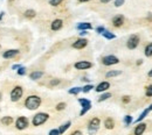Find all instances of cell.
Listing matches in <instances>:
<instances>
[{"mask_svg":"<svg viewBox=\"0 0 152 135\" xmlns=\"http://www.w3.org/2000/svg\"><path fill=\"white\" fill-rule=\"evenodd\" d=\"M62 26H63V21L60 20V19H56L52 22L50 28H52V31H58V29L62 28Z\"/></svg>","mask_w":152,"mask_h":135,"instance_id":"8fae6325","label":"cell"},{"mask_svg":"<svg viewBox=\"0 0 152 135\" xmlns=\"http://www.w3.org/2000/svg\"><path fill=\"white\" fill-rule=\"evenodd\" d=\"M138 44H139V36L138 35H131L128 40V43H127L129 49H136Z\"/></svg>","mask_w":152,"mask_h":135,"instance_id":"8992f818","label":"cell"},{"mask_svg":"<svg viewBox=\"0 0 152 135\" xmlns=\"http://www.w3.org/2000/svg\"><path fill=\"white\" fill-rule=\"evenodd\" d=\"M119 62V60L116 57V56H113V55H109V56H105V57H103L102 58V63L104 64V65H113V64H117Z\"/></svg>","mask_w":152,"mask_h":135,"instance_id":"52a82bcc","label":"cell"},{"mask_svg":"<svg viewBox=\"0 0 152 135\" xmlns=\"http://www.w3.org/2000/svg\"><path fill=\"white\" fill-rule=\"evenodd\" d=\"M78 102L82 105V111L80 112V115H84L91 109V101L88 100V99H85V98H80Z\"/></svg>","mask_w":152,"mask_h":135,"instance_id":"277c9868","label":"cell"},{"mask_svg":"<svg viewBox=\"0 0 152 135\" xmlns=\"http://www.w3.org/2000/svg\"><path fill=\"white\" fill-rule=\"evenodd\" d=\"M0 100H1V93H0Z\"/></svg>","mask_w":152,"mask_h":135,"instance_id":"bcb514c9","label":"cell"},{"mask_svg":"<svg viewBox=\"0 0 152 135\" xmlns=\"http://www.w3.org/2000/svg\"><path fill=\"white\" fill-rule=\"evenodd\" d=\"M123 23H124V16L123 15H116L112 19V24L115 27H120Z\"/></svg>","mask_w":152,"mask_h":135,"instance_id":"7c38bea8","label":"cell"},{"mask_svg":"<svg viewBox=\"0 0 152 135\" xmlns=\"http://www.w3.org/2000/svg\"><path fill=\"white\" fill-rule=\"evenodd\" d=\"M109 1H111V0H101V3H103V4H108Z\"/></svg>","mask_w":152,"mask_h":135,"instance_id":"b9f144b4","label":"cell"},{"mask_svg":"<svg viewBox=\"0 0 152 135\" xmlns=\"http://www.w3.org/2000/svg\"><path fill=\"white\" fill-rule=\"evenodd\" d=\"M146 97H152V85H149L146 89Z\"/></svg>","mask_w":152,"mask_h":135,"instance_id":"d6a6232c","label":"cell"},{"mask_svg":"<svg viewBox=\"0 0 152 135\" xmlns=\"http://www.w3.org/2000/svg\"><path fill=\"white\" fill-rule=\"evenodd\" d=\"M76 28L78 31H89V29L93 28V26H91V23H89V22H81L77 24Z\"/></svg>","mask_w":152,"mask_h":135,"instance_id":"e0dca14e","label":"cell"},{"mask_svg":"<svg viewBox=\"0 0 152 135\" xmlns=\"http://www.w3.org/2000/svg\"><path fill=\"white\" fill-rule=\"evenodd\" d=\"M124 4V0H115V6L116 7H120Z\"/></svg>","mask_w":152,"mask_h":135,"instance_id":"836d02e7","label":"cell"},{"mask_svg":"<svg viewBox=\"0 0 152 135\" xmlns=\"http://www.w3.org/2000/svg\"><path fill=\"white\" fill-rule=\"evenodd\" d=\"M25 16L28 18V19L34 18V16H35V11H33V9H27V11L25 12Z\"/></svg>","mask_w":152,"mask_h":135,"instance_id":"d4e9b609","label":"cell"},{"mask_svg":"<svg viewBox=\"0 0 152 135\" xmlns=\"http://www.w3.org/2000/svg\"><path fill=\"white\" fill-rule=\"evenodd\" d=\"M145 56H146V57H151V56H152V42L149 43V44L145 47Z\"/></svg>","mask_w":152,"mask_h":135,"instance_id":"44dd1931","label":"cell"},{"mask_svg":"<svg viewBox=\"0 0 152 135\" xmlns=\"http://www.w3.org/2000/svg\"><path fill=\"white\" fill-rule=\"evenodd\" d=\"M22 93H23V90L21 86H15L12 92H11V100L12 101H18L20 100V98L22 97Z\"/></svg>","mask_w":152,"mask_h":135,"instance_id":"5b68a950","label":"cell"},{"mask_svg":"<svg viewBox=\"0 0 152 135\" xmlns=\"http://www.w3.org/2000/svg\"><path fill=\"white\" fill-rule=\"evenodd\" d=\"M100 123H101V121H100L98 118L91 119V121L89 122V126H88V132H89L90 135H94V134L98 130V128H100Z\"/></svg>","mask_w":152,"mask_h":135,"instance_id":"3957f363","label":"cell"},{"mask_svg":"<svg viewBox=\"0 0 152 135\" xmlns=\"http://www.w3.org/2000/svg\"><path fill=\"white\" fill-rule=\"evenodd\" d=\"M109 88H110V83H109V82H102V83H100V84L97 85V88H96L95 90H96V92H104V91H107Z\"/></svg>","mask_w":152,"mask_h":135,"instance_id":"5bb4252c","label":"cell"},{"mask_svg":"<svg viewBox=\"0 0 152 135\" xmlns=\"http://www.w3.org/2000/svg\"><path fill=\"white\" fill-rule=\"evenodd\" d=\"M145 129H146V125L143 122H139V125L136 126V128H135V135H143Z\"/></svg>","mask_w":152,"mask_h":135,"instance_id":"2e32d148","label":"cell"},{"mask_svg":"<svg viewBox=\"0 0 152 135\" xmlns=\"http://www.w3.org/2000/svg\"><path fill=\"white\" fill-rule=\"evenodd\" d=\"M80 35H81V36H84V35H87V32H85V31H82V32L80 33Z\"/></svg>","mask_w":152,"mask_h":135,"instance_id":"60d3db41","label":"cell"},{"mask_svg":"<svg viewBox=\"0 0 152 135\" xmlns=\"http://www.w3.org/2000/svg\"><path fill=\"white\" fill-rule=\"evenodd\" d=\"M151 111H152V104H151V105H150V106L147 107L146 110H144V111H143V113H142V114H140V115L138 117V119L136 120V122H137V123H139V122H140L142 120H144V119H145V118H146V117L149 115V113H150Z\"/></svg>","mask_w":152,"mask_h":135,"instance_id":"4fadbf2b","label":"cell"},{"mask_svg":"<svg viewBox=\"0 0 152 135\" xmlns=\"http://www.w3.org/2000/svg\"><path fill=\"white\" fill-rule=\"evenodd\" d=\"M61 3H62V0H49V5L52 6H58Z\"/></svg>","mask_w":152,"mask_h":135,"instance_id":"4dcf8cb0","label":"cell"},{"mask_svg":"<svg viewBox=\"0 0 152 135\" xmlns=\"http://www.w3.org/2000/svg\"><path fill=\"white\" fill-rule=\"evenodd\" d=\"M129 101H130V97H129V96H124V97H123V102L127 104V102H129Z\"/></svg>","mask_w":152,"mask_h":135,"instance_id":"74e56055","label":"cell"},{"mask_svg":"<svg viewBox=\"0 0 152 135\" xmlns=\"http://www.w3.org/2000/svg\"><path fill=\"white\" fill-rule=\"evenodd\" d=\"M120 73H122L120 71H117V70H112V71H109V72H107L105 77H107V78H110V77H116V76H119Z\"/></svg>","mask_w":152,"mask_h":135,"instance_id":"cb8c5ba5","label":"cell"},{"mask_svg":"<svg viewBox=\"0 0 152 135\" xmlns=\"http://www.w3.org/2000/svg\"><path fill=\"white\" fill-rule=\"evenodd\" d=\"M40 105H41V98L39 96H29L25 101V106L28 110H36L40 107Z\"/></svg>","mask_w":152,"mask_h":135,"instance_id":"6da1fadb","label":"cell"},{"mask_svg":"<svg viewBox=\"0 0 152 135\" xmlns=\"http://www.w3.org/2000/svg\"><path fill=\"white\" fill-rule=\"evenodd\" d=\"M25 73H26V68L20 66V68L18 69V75H19V76H23Z\"/></svg>","mask_w":152,"mask_h":135,"instance_id":"1f68e13d","label":"cell"},{"mask_svg":"<svg viewBox=\"0 0 152 135\" xmlns=\"http://www.w3.org/2000/svg\"><path fill=\"white\" fill-rule=\"evenodd\" d=\"M149 77H152V70L149 71Z\"/></svg>","mask_w":152,"mask_h":135,"instance_id":"f6af8a7d","label":"cell"},{"mask_svg":"<svg viewBox=\"0 0 152 135\" xmlns=\"http://www.w3.org/2000/svg\"><path fill=\"white\" fill-rule=\"evenodd\" d=\"M102 35H103L105 39H108V40H113V39L116 37L115 34H112V33H110V32H108V31H104V32L102 33Z\"/></svg>","mask_w":152,"mask_h":135,"instance_id":"603a6c76","label":"cell"},{"mask_svg":"<svg viewBox=\"0 0 152 135\" xmlns=\"http://www.w3.org/2000/svg\"><path fill=\"white\" fill-rule=\"evenodd\" d=\"M66 102H60V104H57L56 105V110L57 111H62V110H65L66 109Z\"/></svg>","mask_w":152,"mask_h":135,"instance_id":"f1b7e54d","label":"cell"},{"mask_svg":"<svg viewBox=\"0 0 152 135\" xmlns=\"http://www.w3.org/2000/svg\"><path fill=\"white\" fill-rule=\"evenodd\" d=\"M27 126H28V120H27V118L20 117V118L17 119V121H15V127H17L19 130H22V129L27 128Z\"/></svg>","mask_w":152,"mask_h":135,"instance_id":"ba28073f","label":"cell"},{"mask_svg":"<svg viewBox=\"0 0 152 135\" xmlns=\"http://www.w3.org/2000/svg\"><path fill=\"white\" fill-rule=\"evenodd\" d=\"M91 66H93V64L88 61H80V62L75 63V69H77V70H85V69H89Z\"/></svg>","mask_w":152,"mask_h":135,"instance_id":"9c48e42d","label":"cell"},{"mask_svg":"<svg viewBox=\"0 0 152 135\" xmlns=\"http://www.w3.org/2000/svg\"><path fill=\"white\" fill-rule=\"evenodd\" d=\"M4 14H5V13H4V12H1V13H0V20H1V18H3V16H4Z\"/></svg>","mask_w":152,"mask_h":135,"instance_id":"7bdbcfd3","label":"cell"},{"mask_svg":"<svg viewBox=\"0 0 152 135\" xmlns=\"http://www.w3.org/2000/svg\"><path fill=\"white\" fill-rule=\"evenodd\" d=\"M109 98H111V93L107 92V93H103V94L98 98V101L101 102V101H104V100H107V99H109Z\"/></svg>","mask_w":152,"mask_h":135,"instance_id":"4316f807","label":"cell"},{"mask_svg":"<svg viewBox=\"0 0 152 135\" xmlns=\"http://www.w3.org/2000/svg\"><path fill=\"white\" fill-rule=\"evenodd\" d=\"M72 135H83V134H82V133H81L80 130H75V132H74V133H73Z\"/></svg>","mask_w":152,"mask_h":135,"instance_id":"f35d334b","label":"cell"},{"mask_svg":"<svg viewBox=\"0 0 152 135\" xmlns=\"http://www.w3.org/2000/svg\"><path fill=\"white\" fill-rule=\"evenodd\" d=\"M18 54H19V50H17V49H11V50L5 51L3 56H4V58H12V57L17 56Z\"/></svg>","mask_w":152,"mask_h":135,"instance_id":"9a60e30c","label":"cell"},{"mask_svg":"<svg viewBox=\"0 0 152 135\" xmlns=\"http://www.w3.org/2000/svg\"><path fill=\"white\" fill-rule=\"evenodd\" d=\"M104 126H105V128L107 129H112L113 128V126H115V122H113V120L112 119H107L105 121H104Z\"/></svg>","mask_w":152,"mask_h":135,"instance_id":"ffe728a7","label":"cell"},{"mask_svg":"<svg viewBox=\"0 0 152 135\" xmlns=\"http://www.w3.org/2000/svg\"><path fill=\"white\" fill-rule=\"evenodd\" d=\"M91 89H94V86L91 85V84H88V85H85L84 88H82V92H84V93H88Z\"/></svg>","mask_w":152,"mask_h":135,"instance_id":"f546056e","label":"cell"},{"mask_svg":"<svg viewBox=\"0 0 152 135\" xmlns=\"http://www.w3.org/2000/svg\"><path fill=\"white\" fill-rule=\"evenodd\" d=\"M96 31H97L98 34H102V33L105 31V28H104V27H97V29H96Z\"/></svg>","mask_w":152,"mask_h":135,"instance_id":"8d00e7d4","label":"cell"},{"mask_svg":"<svg viewBox=\"0 0 152 135\" xmlns=\"http://www.w3.org/2000/svg\"><path fill=\"white\" fill-rule=\"evenodd\" d=\"M48 118H49V115L47 114V113H38V114H35L34 117H33V120H32V122H33V126H41L42 123H45L47 120H48Z\"/></svg>","mask_w":152,"mask_h":135,"instance_id":"7a4b0ae2","label":"cell"},{"mask_svg":"<svg viewBox=\"0 0 152 135\" xmlns=\"http://www.w3.org/2000/svg\"><path fill=\"white\" fill-rule=\"evenodd\" d=\"M68 92H69V94H78L80 92H82V88H73Z\"/></svg>","mask_w":152,"mask_h":135,"instance_id":"484cf974","label":"cell"},{"mask_svg":"<svg viewBox=\"0 0 152 135\" xmlns=\"http://www.w3.org/2000/svg\"><path fill=\"white\" fill-rule=\"evenodd\" d=\"M49 135H60L58 129H52V130L49 132Z\"/></svg>","mask_w":152,"mask_h":135,"instance_id":"d590c367","label":"cell"},{"mask_svg":"<svg viewBox=\"0 0 152 135\" xmlns=\"http://www.w3.org/2000/svg\"><path fill=\"white\" fill-rule=\"evenodd\" d=\"M12 122H13V118L12 117H4L1 119V123L5 125V126H10Z\"/></svg>","mask_w":152,"mask_h":135,"instance_id":"7402d4cb","label":"cell"},{"mask_svg":"<svg viewBox=\"0 0 152 135\" xmlns=\"http://www.w3.org/2000/svg\"><path fill=\"white\" fill-rule=\"evenodd\" d=\"M87 44H88V41L85 39H78L77 41H75L73 43V48H75V49H83L84 47H87Z\"/></svg>","mask_w":152,"mask_h":135,"instance_id":"30bf717a","label":"cell"},{"mask_svg":"<svg viewBox=\"0 0 152 135\" xmlns=\"http://www.w3.org/2000/svg\"><path fill=\"white\" fill-rule=\"evenodd\" d=\"M43 76V72L42 71H34L29 75V78L33 79V80H36V79H40L41 77Z\"/></svg>","mask_w":152,"mask_h":135,"instance_id":"ac0fdd59","label":"cell"},{"mask_svg":"<svg viewBox=\"0 0 152 135\" xmlns=\"http://www.w3.org/2000/svg\"><path fill=\"white\" fill-rule=\"evenodd\" d=\"M87 1H90V0H80V3H87Z\"/></svg>","mask_w":152,"mask_h":135,"instance_id":"ee69618b","label":"cell"},{"mask_svg":"<svg viewBox=\"0 0 152 135\" xmlns=\"http://www.w3.org/2000/svg\"><path fill=\"white\" fill-rule=\"evenodd\" d=\"M57 84H60V79H53L50 82V86H55Z\"/></svg>","mask_w":152,"mask_h":135,"instance_id":"e575fe53","label":"cell"},{"mask_svg":"<svg viewBox=\"0 0 152 135\" xmlns=\"http://www.w3.org/2000/svg\"><path fill=\"white\" fill-rule=\"evenodd\" d=\"M20 66H21V65H19V64H15V65H13V66H12V69H13V70H17V69H19Z\"/></svg>","mask_w":152,"mask_h":135,"instance_id":"ab89813d","label":"cell"},{"mask_svg":"<svg viewBox=\"0 0 152 135\" xmlns=\"http://www.w3.org/2000/svg\"><path fill=\"white\" fill-rule=\"evenodd\" d=\"M70 125H72V122H70V121H68V122H66V123H63L62 126H61V127L58 128V133H60V135H61V134H63V133H65V132H66V130L70 127Z\"/></svg>","mask_w":152,"mask_h":135,"instance_id":"d6986e66","label":"cell"},{"mask_svg":"<svg viewBox=\"0 0 152 135\" xmlns=\"http://www.w3.org/2000/svg\"><path fill=\"white\" fill-rule=\"evenodd\" d=\"M131 122H132V117H131V115H125V117H124V123H125L127 126H129Z\"/></svg>","mask_w":152,"mask_h":135,"instance_id":"83f0119b","label":"cell"}]
</instances>
